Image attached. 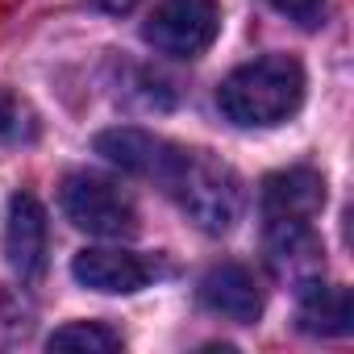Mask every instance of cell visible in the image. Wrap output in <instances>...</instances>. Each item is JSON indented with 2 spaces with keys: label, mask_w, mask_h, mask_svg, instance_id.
<instances>
[{
  "label": "cell",
  "mask_w": 354,
  "mask_h": 354,
  "mask_svg": "<svg viewBox=\"0 0 354 354\" xmlns=\"http://www.w3.org/2000/svg\"><path fill=\"white\" fill-rule=\"evenodd\" d=\"M34 138H38L34 109L17 92L0 88V142H34Z\"/></svg>",
  "instance_id": "13"
},
{
  "label": "cell",
  "mask_w": 354,
  "mask_h": 354,
  "mask_svg": "<svg viewBox=\"0 0 354 354\" xmlns=\"http://www.w3.org/2000/svg\"><path fill=\"white\" fill-rule=\"evenodd\" d=\"M271 9H279L283 17H292L296 26H317L325 13V0H267Z\"/></svg>",
  "instance_id": "14"
},
{
  "label": "cell",
  "mask_w": 354,
  "mask_h": 354,
  "mask_svg": "<svg viewBox=\"0 0 354 354\" xmlns=\"http://www.w3.org/2000/svg\"><path fill=\"white\" fill-rule=\"evenodd\" d=\"M267 259L279 275H288L296 288L325 275V246L313 230V221H267Z\"/></svg>",
  "instance_id": "9"
},
{
  "label": "cell",
  "mask_w": 354,
  "mask_h": 354,
  "mask_svg": "<svg viewBox=\"0 0 354 354\" xmlns=\"http://www.w3.org/2000/svg\"><path fill=\"white\" fill-rule=\"evenodd\" d=\"M158 188L205 234H230L242 217V205H246L238 171L230 162L213 158L209 150H188V146L175 150Z\"/></svg>",
  "instance_id": "1"
},
{
  "label": "cell",
  "mask_w": 354,
  "mask_h": 354,
  "mask_svg": "<svg viewBox=\"0 0 354 354\" xmlns=\"http://www.w3.org/2000/svg\"><path fill=\"white\" fill-rule=\"evenodd\" d=\"M296 300H300L296 304V321H300L304 333L346 337L354 329V296H350V288L321 283V275H317V279H308V283L296 288Z\"/></svg>",
  "instance_id": "11"
},
{
  "label": "cell",
  "mask_w": 354,
  "mask_h": 354,
  "mask_svg": "<svg viewBox=\"0 0 354 354\" xmlns=\"http://www.w3.org/2000/svg\"><path fill=\"white\" fill-rule=\"evenodd\" d=\"M46 346L50 350H100V354H109V350H121L125 337L100 321H71V325L55 329Z\"/></svg>",
  "instance_id": "12"
},
{
  "label": "cell",
  "mask_w": 354,
  "mask_h": 354,
  "mask_svg": "<svg viewBox=\"0 0 354 354\" xmlns=\"http://www.w3.org/2000/svg\"><path fill=\"white\" fill-rule=\"evenodd\" d=\"M5 259L21 283H34L46 271V209L38 196L17 192L9 201V221H5Z\"/></svg>",
  "instance_id": "6"
},
{
  "label": "cell",
  "mask_w": 354,
  "mask_h": 354,
  "mask_svg": "<svg viewBox=\"0 0 354 354\" xmlns=\"http://www.w3.org/2000/svg\"><path fill=\"white\" fill-rule=\"evenodd\" d=\"M59 205H63V217L92 238H133L138 234V209L129 192L117 180H109V175L71 171L59 188Z\"/></svg>",
  "instance_id": "3"
},
{
  "label": "cell",
  "mask_w": 354,
  "mask_h": 354,
  "mask_svg": "<svg viewBox=\"0 0 354 354\" xmlns=\"http://www.w3.org/2000/svg\"><path fill=\"white\" fill-rule=\"evenodd\" d=\"M263 221H313L325 205V180L313 167H288L263 180Z\"/></svg>",
  "instance_id": "8"
},
{
  "label": "cell",
  "mask_w": 354,
  "mask_h": 354,
  "mask_svg": "<svg viewBox=\"0 0 354 354\" xmlns=\"http://www.w3.org/2000/svg\"><path fill=\"white\" fill-rule=\"evenodd\" d=\"M96 5H104L109 13H125V9H133L138 0H96Z\"/></svg>",
  "instance_id": "15"
},
{
  "label": "cell",
  "mask_w": 354,
  "mask_h": 354,
  "mask_svg": "<svg viewBox=\"0 0 354 354\" xmlns=\"http://www.w3.org/2000/svg\"><path fill=\"white\" fill-rule=\"evenodd\" d=\"M175 150H180L175 142H167L158 133H146V129H133V125H117V129L96 133V154H104L121 171L142 175V180H154V184L167 175Z\"/></svg>",
  "instance_id": "10"
},
{
  "label": "cell",
  "mask_w": 354,
  "mask_h": 354,
  "mask_svg": "<svg viewBox=\"0 0 354 354\" xmlns=\"http://www.w3.org/2000/svg\"><path fill=\"white\" fill-rule=\"evenodd\" d=\"M71 275L104 296H129L142 292L150 279L162 275V267L138 250H121V246H88L71 259Z\"/></svg>",
  "instance_id": "5"
},
{
  "label": "cell",
  "mask_w": 354,
  "mask_h": 354,
  "mask_svg": "<svg viewBox=\"0 0 354 354\" xmlns=\"http://www.w3.org/2000/svg\"><path fill=\"white\" fill-rule=\"evenodd\" d=\"M196 296L213 317L234 321V325H254L263 317V288H259L254 271L242 263H221V267L205 271Z\"/></svg>",
  "instance_id": "7"
},
{
  "label": "cell",
  "mask_w": 354,
  "mask_h": 354,
  "mask_svg": "<svg viewBox=\"0 0 354 354\" xmlns=\"http://www.w3.org/2000/svg\"><path fill=\"white\" fill-rule=\"evenodd\" d=\"M217 104L234 125L246 129L283 125L304 104V67L292 55H263L221 80Z\"/></svg>",
  "instance_id": "2"
},
{
  "label": "cell",
  "mask_w": 354,
  "mask_h": 354,
  "mask_svg": "<svg viewBox=\"0 0 354 354\" xmlns=\"http://www.w3.org/2000/svg\"><path fill=\"white\" fill-rule=\"evenodd\" d=\"M221 30V9L217 0H162L146 17L142 38L171 59H196L217 42Z\"/></svg>",
  "instance_id": "4"
}]
</instances>
